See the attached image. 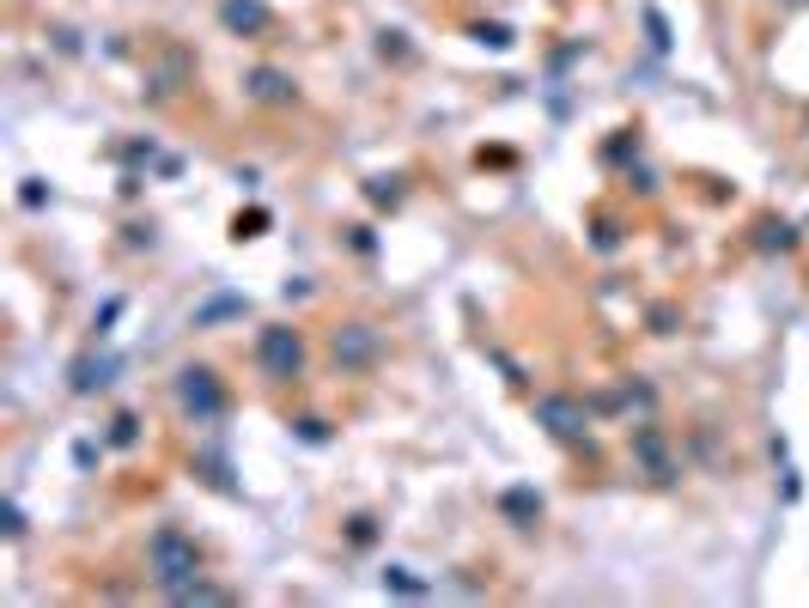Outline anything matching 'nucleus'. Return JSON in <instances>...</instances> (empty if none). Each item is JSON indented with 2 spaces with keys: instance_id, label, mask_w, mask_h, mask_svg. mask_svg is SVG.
I'll use <instances>...</instances> for the list:
<instances>
[{
  "instance_id": "f257e3e1",
  "label": "nucleus",
  "mask_w": 809,
  "mask_h": 608,
  "mask_svg": "<svg viewBox=\"0 0 809 608\" xmlns=\"http://www.w3.org/2000/svg\"><path fill=\"white\" fill-rule=\"evenodd\" d=\"M146 560H153V584L165 596H183L195 584V566H201V554H195V542L183 536V529H159V536L146 542Z\"/></svg>"
},
{
  "instance_id": "f03ea898",
  "label": "nucleus",
  "mask_w": 809,
  "mask_h": 608,
  "mask_svg": "<svg viewBox=\"0 0 809 608\" xmlns=\"http://www.w3.org/2000/svg\"><path fill=\"white\" fill-rule=\"evenodd\" d=\"M177 402L195 414V420H219L226 414V390H219V377L207 365H183L177 371Z\"/></svg>"
},
{
  "instance_id": "7ed1b4c3",
  "label": "nucleus",
  "mask_w": 809,
  "mask_h": 608,
  "mask_svg": "<svg viewBox=\"0 0 809 608\" xmlns=\"http://www.w3.org/2000/svg\"><path fill=\"white\" fill-rule=\"evenodd\" d=\"M256 359H262V371H268V377H299V365H305V341H299V329H262Z\"/></svg>"
},
{
  "instance_id": "20e7f679",
  "label": "nucleus",
  "mask_w": 809,
  "mask_h": 608,
  "mask_svg": "<svg viewBox=\"0 0 809 608\" xmlns=\"http://www.w3.org/2000/svg\"><path fill=\"white\" fill-rule=\"evenodd\" d=\"M536 420H542L554 438H584V426H591V414H584L572 396H542V402H536Z\"/></svg>"
},
{
  "instance_id": "39448f33",
  "label": "nucleus",
  "mask_w": 809,
  "mask_h": 608,
  "mask_svg": "<svg viewBox=\"0 0 809 608\" xmlns=\"http://www.w3.org/2000/svg\"><path fill=\"white\" fill-rule=\"evenodd\" d=\"M219 19H226L232 31H244V37H262V31L274 25V13L262 7V0H226V7H219Z\"/></svg>"
},
{
  "instance_id": "423d86ee",
  "label": "nucleus",
  "mask_w": 809,
  "mask_h": 608,
  "mask_svg": "<svg viewBox=\"0 0 809 608\" xmlns=\"http://www.w3.org/2000/svg\"><path fill=\"white\" fill-rule=\"evenodd\" d=\"M372 353H378V335L365 329V323H353V329H335V359H341V365H365Z\"/></svg>"
},
{
  "instance_id": "0eeeda50",
  "label": "nucleus",
  "mask_w": 809,
  "mask_h": 608,
  "mask_svg": "<svg viewBox=\"0 0 809 608\" xmlns=\"http://www.w3.org/2000/svg\"><path fill=\"white\" fill-rule=\"evenodd\" d=\"M250 98H262V104H292V80H286V73H274V67H256V73H250Z\"/></svg>"
},
{
  "instance_id": "6e6552de",
  "label": "nucleus",
  "mask_w": 809,
  "mask_h": 608,
  "mask_svg": "<svg viewBox=\"0 0 809 608\" xmlns=\"http://www.w3.org/2000/svg\"><path fill=\"white\" fill-rule=\"evenodd\" d=\"M110 359H80V365H73V390H80V396H92V390H104L110 384Z\"/></svg>"
},
{
  "instance_id": "1a4fd4ad",
  "label": "nucleus",
  "mask_w": 809,
  "mask_h": 608,
  "mask_svg": "<svg viewBox=\"0 0 809 608\" xmlns=\"http://www.w3.org/2000/svg\"><path fill=\"white\" fill-rule=\"evenodd\" d=\"M505 511H511V517H536V511H542V499L518 487V493H505Z\"/></svg>"
},
{
  "instance_id": "9d476101",
  "label": "nucleus",
  "mask_w": 809,
  "mask_h": 608,
  "mask_svg": "<svg viewBox=\"0 0 809 608\" xmlns=\"http://www.w3.org/2000/svg\"><path fill=\"white\" fill-rule=\"evenodd\" d=\"M365 195H372L378 207H384V201L396 207V201H402V183H396V177H378V183H372V189H365Z\"/></svg>"
},
{
  "instance_id": "9b49d317",
  "label": "nucleus",
  "mask_w": 809,
  "mask_h": 608,
  "mask_svg": "<svg viewBox=\"0 0 809 608\" xmlns=\"http://www.w3.org/2000/svg\"><path fill=\"white\" fill-rule=\"evenodd\" d=\"M384 584H396V590H408V596H420V590H426L420 578H408V566H390V572H384Z\"/></svg>"
},
{
  "instance_id": "f8f14e48",
  "label": "nucleus",
  "mask_w": 809,
  "mask_h": 608,
  "mask_svg": "<svg viewBox=\"0 0 809 608\" xmlns=\"http://www.w3.org/2000/svg\"><path fill=\"white\" fill-rule=\"evenodd\" d=\"M475 43H493V49H511V31H505V25H481V31H475Z\"/></svg>"
},
{
  "instance_id": "ddd939ff",
  "label": "nucleus",
  "mask_w": 809,
  "mask_h": 608,
  "mask_svg": "<svg viewBox=\"0 0 809 608\" xmlns=\"http://www.w3.org/2000/svg\"><path fill=\"white\" fill-rule=\"evenodd\" d=\"M110 444H134V414H116V426H110Z\"/></svg>"
},
{
  "instance_id": "4468645a",
  "label": "nucleus",
  "mask_w": 809,
  "mask_h": 608,
  "mask_svg": "<svg viewBox=\"0 0 809 608\" xmlns=\"http://www.w3.org/2000/svg\"><path fill=\"white\" fill-rule=\"evenodd\" d=\"M761 244H767V250H773V244L785 250V244H791V225H761Z\"/></svg>"
},
{
  "instance_id": "2eb2a0df",
  "label": "nucleus",
  "mask_w": 809,
  "mask_h": 608,
  "mask_svg": "<svg viewBox=\"0 0 809 608\" xmlns=\"http://www.w3.org/2000/svg\"><path fill=\"white\" fill-rule=\"evenodd\" d=\"M262 225H268V213H250V219H238V238H262Z\"/></svg>"
}]
</instances>
